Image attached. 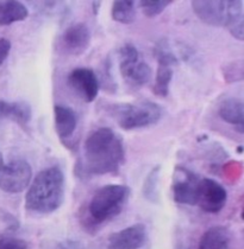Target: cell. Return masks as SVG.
<instances>
[{
  "instance_id": "obj_26",
  "label": "cell",
  "mask_w": 244,
  "mask_h": 249,
  "mask_svg": "<svg viewBox=\"0 0 244 249\" xmlns=\"http://www.w3.org/2000/svg\"><path fill=\"white\" fill-rule=\"evenodd\" d=\"M60 249H83V247L80 245V243L70 242V241H68V242L63 243V245L60 247Z\"/></svg>"
},
{
  "instance_id": "obj_24",
  "label": "cell",
  "mask_w": 244,
  "mask_h": 249,
  "mask_svg": "<svg viewBox=\"0 0 244 249\" xmlns=\"http://www.w3.org/2000/svg\"><path fill=\"white\" fill-rule=\"evenodd\" d=\"M0 249H28L25 241L15 237H2L0 239Z\"/></svg>"
},
{
  "instance_id": "obj_16",
  "label": "cell",
  "mask_w": 244,
  "mask_h": 249,
  "mask_svg": "<svg viewBox=\"0 0 244 249\" xmlns=\"http://www.w3.org/2000/svg\"><path fill=\"white\" fill-rule=\"evenodd\" d=\"M230 232L225 227H212L200 239L198 249H229Z\"/></svg>"
},
{
  "instance_id": "obj_14",
  "label": "cell",
  "mask_w": 244,
  "mask_h": 249,
  "mask_svg": "<svg viewBox=\"0 0 244 249\" xmlns=\"http://www.w3.org/2000/svg\"><path fill=\"white\" fill-rule=\"evenodd\" d=\"M219 116L238 133H244V102L236 99L225 100L219 107Z\"/></svg>"
},
{
  "instance_id": "obj_18",
  "label": "cell",
  "mask_w": 244,
  "mask_h": 249,
  "mask_svg": "<svg viewBox=\"0 0 244 249\" xmlns=\"http://www.w3.org/2000/svg\"><path fill=\"white\" fill-rule=\"evenodd\" d=\"M157 63H159V67H157L156 78L153 87V91L156 96L166 97L168 93H169V86L170 82H172L173 74H174V71H173L174 64L164 61H159Z\"/></svg>"
},
{
  "instance_id": "obj_20",
  "label": "cell",
  "mask_w": 244,
  "mask_h": 249,
  "mask_svg": "<svg viewBox=\"0 0 244 249\" xmlns=\"http://www.w3.org/2000/svg\"><path fill=\"white\" fill-rule=\"evenodd\" d=\"M172 0H142L140 6L146 17H156L172 4Z\"/></svg>"
},
{
  "instance_id": "obj_19",
  "label": "cell",
  "mask_w": 244,
  "mask_h": 249,
  "mask_svg": "<svg viewBox=\"0 0 244 249\" xmlns=\"http://www.w3.org/2000/svg\"><path fill=\"white\" fill-rule=\"evenodd\" d=\"M111 16L115 21L121 24H131L136 19V7L132 0H116L113 1Z\"/></svg>"
},
{
  "instance_id": "obj_23",
  "label": "cell",
  "mask_w": 244,
  "mask_h": 249,
  "mask_svg": "<svg viewBox=\"0 0 244 249\" xmlns=\"http://www.w3.org/2000/svg\"><path fill=\"white\" fill-rule=\"evenodd\" d=\"M157 172H159V167H155L150 173H149L148 178H146L145 186H144V194L149 199H153V196H155V188L157 182Z\"/></svg>"
},
{
  "instance_id": "obj_11",
  "label": "cell",
  "mask_w": 244,
  "mask_h": 249,
  "mask_svg": "<svg viewBox=\"0 0 244 249\" xmlns=\"http://www.w3.org/2000/svg\"><path fill=\"white\" fill-rule=\"evenodd\" d=\"M91 38V30L85 23L72 24L61 37L62 50L72 56L82 55L88 49Z\"/></svg>"
},
{
  "instance_id": "obj_10",
  "label": "cell",
  "mask_w": 244,
  "mask_h": 249,
  "mask_svg": "<svg viewBox=\"0 0 244 249\" xmlns=\"http://www.w3.org/2000/svg\"><path fill=\"white\" fill-rule=\"evenodd\" d=\"M68 85L85 102H93L99 93V80L89 68H77L68 75Z\"/></svg>"
},
{
  "instance_id": "obj_8",
  "label": "cell",
  "mask_w": 244,
  "mask_h": 249,
  "mask_svg": "<svg viewBox=\"0 0 244 249\" xmlns=\"http://www.w3.org/2000/svg\"><path fill=\"white\" fill-rule=\"evenodd\" d=\"M226 199V190L221 184L210 178L200 179L197 205H199L203 210L210 213H219L224 208Z\"/></svg>"
},
{
  "instance_id": "obj_28",
  "label": "cell",
  "mask_w": 244,
  "mask_h": 249,
  "mask_svg": "<svg viewBox=\"0 0 244 249\" xmlns=\"http://www.w3.org/2000/svg\"><path fill=\"white\" fill-rule=\"evenodd\" d=\"M242 218L244 220V210H243V213H242Z\"/></svg>"
},
{
  "instance_id": "obj_1",
  "label": "cell",
  "mask_w": 244,
  "mask_h": 249,
  "mask_svg": "<svg viewBox=\"0 0 244 249\" xmlns=\"http://www.w3.org/2000/svg\"><path fill=\"white\" fill-rule=\"evenodd\" d=\"M124 157L122 138L108 127H102L86 138L80 167L85 175L116 173L123 164Z\"/></svg>"
},
{
  "instance_id": "obj_4",
  "label": "cell",
  "mask_w": 244,
  "mask_h": 249,
  "mask_svg": "<svg viewBox=\"0 0 244 249\" xmlns=\"http://www.w3.org/2000/svg\"><path fill=\"white\" fill-rule=\"evenodd\" d=\"M112 114L119 126L125 131L153 126L162 116V108L150 101L124 104L112 107Z\"/></svg>"
},
{
  "instance_id": "obj_22",
  "label": "cell",
  "mask_w": 244,
  "mask_h": 249,
  "mask_svg": "<svg viewBox=\"0 0 244 249\" xmlns=\"http://www.w3.org/2000/svg\"><path fill=\"white\" fill-rule=\"evenodd\" d=\"M230 34L235 37L236 39L243 40L244 42V15L242 13L241 16H238L235 20H232L231 23L227 26Z\"/></svg>"
},
{
  "instance_id": "obj_15",
  "label": "cell",
  "mask_w": 244,
  "mask_h": 249,
  "mask_svg": "<svg viewBox=\"0 0 244 249\" xmlns=\"http://www.w3.org/2000/svg\"><path fill=\"white\" fill-rule=\"evenodd\" d=\"M31 107L26 102H6L0 100V121L2 119H11L20 126L26 127L31 121Z\"/></svg>"
},
{
  "instance_id": "obj_25",
  "label": "cell",
  "mask_w": 244,
  "mask_h": 249,
  "mask_svg": "<svg viewBox=\"0 0 244 249\" xmlns=\"http://www.w3.org/2000/svg\"><path fill=\"white\" fill-rule=\"evenodd\" d=\"M11 50V42L6 38H0V66L7 58Z\"/></svg>"
},
{
  "instance_id": "obj_21",
  "label": "cell",
  "mask_w": 244,
  "mask_h": 249,
  "mask_svg": "<svg viewBox=\"0 0 244 249\" xmlns=\"http://www.w3.org/2000/svg\"><path fill=\"white\" fill-rule=\"evenodd\" d=\"M224 75L227 82H237V81L244 80V64H229L224 70Z\"/></svg>"
},
{
  "instance_id": "obj_3",
  "label": "cell",
  "mask_w": 244,
  "mask_h": 249,
  "mask_svg": "<svg viewBox=\"0 0 244 249\" xmlns=\"http://www.w3.org/2000/svg\"><path fill=\"white\" fill-rule=\"evenodd\" d=\"M130 197V189L125 185L110 184L96 191L88 204V213L96 223L112 220L122 213Z\"/></svg>"
},
{
  "instance_id": "obj_6",
  "label": "cell",
  "mask_w": 244,
  "mask_h": 249,
  "mask_svg": "<svg viewBox=\"0 0 244 249\" xmlns=\"http://www.w3.org/2000/svg\"><path fill=\"white\" fill-rule=\"evenodd\" d=\"M121 74L126 85L131 88H141L149 82L151 68L140 58V53L134 44H124L119 50Z\"/></svg>"
},
{
  "instance_id": "obj_5",
  "label": "cell",
  "mask_w": 244,
  "mask_h": 249,
  "mask_svg": "<svg viewBox=\"0 0 244 249\" xmlns=\"http://www.w3.org/2000/svg\"><path fill=\"white\" fill-rule=\"evenodd\" d=\"M192 9L195 16L211 26H229L242 15L243 2L237 0H193Z\"/></svg>"
},
{
  "instance_id": "obj_27",
  "label": "cell",
  "mask_w": 244,
  "mask_h": 249,
  "mask_svg": "<svg viewBox=\"0 0 244 249\" xmlns=\"http://www.w3.org/2000/svg\"><path fill=\"white\" fill-rule=\"evenodd\" d=\"M2 165H4V158H2V154L0 152V167H1Z\"/></svg>"
},
{
  "instance_id": "obj_17",
  "label": "cell",
  "mask_w": 244,
  "mask_h": 249,
  "mask_svg": "<svg viewBox=\"0 0 244 249\" xmlns=\"http://www.w3.org/2000/svg\"><path fill=\"white\" fill-rule=\"evenodd\" d=\"M29 10L20 1H0V25H10L26 19Z\"/></svg>"
},
{
  "instance_id": "obj_2",
  "label": "cell",
  "mask_w": 244,
  "mask_h": 249,
  "mask_svg": "<svg viewBox=\"0 0 244 249\" xmlns=\"http://www.w3.org/2000/svg\"><path fill=\"white\" fill-rule=\"evenodd\" d=\"M64 198V176L59 167L43 170L36 176L25 196V208L35 213H50Z\"/></svg>"
},
{
  "instance_id": "obj_12",
  "label": "cell",
  "mask_w": 244,
  "mask_h": 249,
  "mask_svg": "<svg viewBox=\"0 0 244 249\" xmlns=\"http://www.w3.org/2000/svg\"><path fill=\"white\" fill-rule=\"evenodd\" d=\"M145 240V227L137 223L111 235L107 249H140L144 245Z\"/></svg>"
},
{
  "instance_id": "obj_7",
  "label": "cell",
  "mask_w": 244,
  "mask_h": 249,
  "mask_svg": "<svg viewBox=\"0 0 244 249\" xmlns=\"http://www.w3.org/2000/svg\"><path fill=\"white\" fill-rule=\"evenodd\" d=\"M32 178V170L28 161L13 160L0 167V189L9 194L25 190Z\"/></svg>"
},
{
  "instance_id": "obj_9",
  "label": "cell",
  "mask_w": 244,
  "mask_h": 249,
  "mask_svg": "<svg viewBox=\"0 0 244 249\" xmlns=\"http://www.w3.org/2000/svg\"><path fill=\"white\" fill-rule=\"evenodd\" d=\"M199 183L200 178L197 175L183 167H178L173 183L174 201L180 204L197 205Z\"/></svg>"
},
{
  "instance_id": "obj_13",
  "label": "cell",
  "mask_w": 244,
  "mask_h": 249,
  "mask_svg": "<svg viewBox=\"0 0 244 249\" xmlns=\"http://www.w3.org/2000/svg\"><path fill=\"white\" fill-rule=\"evenodd\" d=\"M54 123L59 138L67 140L74 133L78 124V115L70 107L56 105L54 107Z\"/></svg>"
}]
</instances>
